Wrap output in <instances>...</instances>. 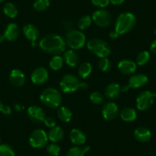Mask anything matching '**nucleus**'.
<instances>
[{
	"instance_id": "obj_10",
	"label": "nucleus",
	"mask_w": 156,
	"mask_h": 156,
	"mask_svg": "<svg viewBox=\"0 0 156 156\" xmlns=\"http://www.w3.org/2000/svg\"><path fill=\"white\" fill-rule=\"evenodd\" d=\"M119 106L113 102H108L103 104L102 108V115L106 120H113L119 115Z\"/></svg>"
},
{
	"instance_id": "obj_16",
	"label": "nucleus",
	"mask_w": 156,
	"mask_h": 156,
	"mask_svg": "<svg viewBox=\"0 0 156 156\" xmlns=\"http://www.w3.org/2000/svg\"><path fill=\"white\" fill-rule=\"evenodd\" d=\"M9 80L14 86L22 87L25 82V76L21 70L14 69L10 73Z\"/></svg>"
},
{
	"instance_id": "obj_39",
	"label": "nucleus",
	"mask_w": 156,
	"mask_h": 156,
	"mask_svg": "<svg viewBox=\"0 0 156 156\" xmlns=\"http://www.w3.org/2000/svg\"><path fill=\"white\" fill-rule=\"evenodd\" d=\"M124 2H125V0H109V2H111L114 5H122Z\"/></svg>"
},
{
	"instance_id": "obj_46",
	"label": "nucleus",
	"mask_w": 156,
	"mask_h": 156,
	"mask_svg": "<svg viewBox=\"0 0 156 156\" xmlns=\"http://www.w3.org/2000/svg\"><path fill=\"white\" fill-rule=\"evenodd\" d=\"M4 1H5V0H0V3H1V2H4Z\"/></svg>"
},
{
	"instance_id": "obj_43",
	"label": "nucleus",
	"mask_w": 156,
	"mask_h": 156,
	"mask_svg": "<svg viewBox=\"0 0 156 156\" xmlns=\"http://www.w3.org/2000/svg\"><path fill=\"white\" fill-rule=\"evenodd\" d=\"M15 108H16V110H22V107H21L20 106H19V105H16V106H15Z\"/></svg>"
},
{
	"instance_id": "obj_20",
	"label": "nucleus",
	"mask_w": 156,
	"mask_h": 156,
	"mask_svg": "<svg viewBox=\"0 0 156 156\" xmlns=\"http://www.w3.org/2000/svg\"><path fill=\"white\" fill-rule=\"evenodd\" d=\"M121 93V87L119 83H112L108 85L105 89V96L106 98L114 100L118 98Z\"/></svg>"
},
{
	"instance_id": "obj_14",
	"label": "nucleus",
	"mask_w": 156,
	"mask_h": 156,
	"mask_svg": "<svg viewBox=\"0 0 156 156\" xmlns=\"http://www.w3.org/2000/svg\"><path fill=\"white\" fill-rule=\"evenodd\" d=\"M136 64L131 60H122L118 64V69L122 73L125 75L133 74L136 70Z\"/></svg>"
},
{
	"instance_id": "obj_45",
	"label": "nucleus",
	"mask_w": 156,
	"mask_h": 156,
	"mask_svg": "<svg viewBox=\"0 0 156 156\" xmlns=\"http://www.w3.org/2000/svg\"><path fill=\"white\" fill-rule=\"evenodd\" d=\"M2 107H3V105H2V103H1V101H0V112H2Z\"/></svg>"
},
{
	"instance_id": "obj_13",
	"label": "nucleus",
	"mask_w": 156,
	"mask_h": 156,
	"mask_svg": "<svg viewBox=\"0 0 156 156\" xmlns=\"http://www.w3.org/2000/svg\"><path fill=\"white\" fill-rule=\"evenodd\" d=\"M23 33L25 37L28 40H30L32 42V45L34 46V42L37 41L40 36V31L38 28L32 24H27L24 26Z\"/></svg>"
},
{
	"instance_id": "obj_8",
	"label": "nucleus",
	"mask_w": 156,
	"mask_h": 156,
	"mask_svg": "<svg viewBox=\"0 0 156 156\" xmlns=\"http://www.w3.org/2000/svg\"><path fill=\"white\" fill-rule=\"evenodd\" d=\"M155 97L156 93H151L148 90L143 91L136 99V106L139 110H146L152 106Z\"/></svg>"
},
{
	"instance_id": "obj_41",
	"label": "nucleus",
	"mask_w": 156,
	"mask_h": 156,
	"mask_svg": "<svg viewBox=\"0 0 156 156\" xmlns=\"http://www.w3.org/2000/svg\"><path fill=\"white\" fill-rule=\"evenodd\" d=\"M150 50L151 51V52L154 54H156V40L152 41V43L150 45Z\"/></svg>"
},
{
	"instance_id": "obj_37",
	"label": "nucleus",
	"mask_w": 156,
	"mask_h": 156,
	"mask_svg": "<svg viewBox=\"0 0 156 156\" xmlns=\"http://www.w3.org/2000/svg\"><path fill=\"white\" fill-rule=\"evenodd\" d=\"M44 124H45L46 126L49 127V128H53L56 126V122H55V119L52 117H46L44 120Z\"/></svg>"
},
{
	"instance_id": "obj_38",
	"label": "nucleus",
	"mask_w": 156,
	"mask_h": 156,
	"mask_svg": "<svg viewBox=\"0 0 156 156\" xmlns=\"http://www.w3.org/2000/svg\"><path fill=\"white\" fill-rule=\"evenodd\" d=\"M2 112L4 113L5 115H10L12 113V110H11V108L9 106H3L2 109Z\"/></svg>"
},
{
	"instance_id": "obj_33",
	"label": "nucleus",
	"mask_w": 156,
	"mask_h": 156,
	"mask_svg": "<svg viewBox=\"0 0 156 156\" xmlns=\"http://www.w3.org/2000/svg\"><path fill=\"white\" fill-rule=\"evenodd\" d=\"M0 156H16L13 148L10 145H0Z\"/></svg>"
},
{
	"instance_id": "obj_40",
	"label": "nucleus",
	"mask_w": 156,
	"mask_h": 156,
	"mask_svg": "<svg viewBox=\"0 0 156 156\" xmlns=\"http://www.w3.org/2000/svg\"><path fill=\"white\" fill-rule=\"evenodd\" d=\"M119 34H118V33L116 32L115 31H111L110 33H109V37H110L111 39H112V40H114V39H116L117 37H119Z\"/></svg>"
},
{
	"instance_id": "obj_24",
	"label": "nucleus",
	"mask_w": 156,
	"mask_h": 156,
	"mask_svg": "<svg viewBox=\"0 0 156 156\" xmlns=\"http://www.w3.org/2000/svg\"><path fill=\"white\" fill-rule=\"evenodd\" d=\"M57 113L58 118L64 122H69L72 118V112L65 106H61V107L59 106Z\"/></svg>"
},
{
	"instance_id": "obj_2",
	"label": "nucleus",
	"mask_w": 156,
	"mask_h": 156,
	"mask_svg": "<svg viewBox=\"0 0 156 156\" xmlns=\"http://www.w3.org/2000/svg\"><path fill=\"white\" fill-rule=\"evenodd\" d=\"M136 23V16L131 12H122L117 17L115 23V31L118 34H124L129 32Z\"/></svg>"
},
{
	"instance_id": "obj_27",
	"label": "nucleus",
	"mask_w": 156,
	"mask_h": 156,
	"mask_svg": "<svg viewBox=\"0 0 156 156\" xmlns=\"http://www.w3.org/2000/svg\"><path fill=\"white\" fill-rule=\"evenodd\" d=\"M3 12L6 16L13 19L18 15L17 7L12 2H8L3 6Z\"/></svg>"
},
{
	"instance_id": "obj_25",
	"label": "nucleus",
	"mask_w": 156,
	"mask_h": 156,
	"mask_svg": "<svg viewBox=\"0 0 156 156\" xmlns=\"http://www.w3.org/2000/svg\"><path fill=\"white\" fill-rule=\"evenodd\" d=\"M92 72V65L88 62H84L81 64L78 68V75L80 78L88 77Z\"/></svg>"
},
{
	"instance_id": "obj_26",
	"label": "nucleus",
	"mask_w": 156,
	"mask_h": 156,
	"mask_svg": "<svg viewBox=\"0 0 156 156\" xmlns=\"http://www.w3.org/2000/svg\"><path fill=\"white\" fill-rule=\"evenodd\" d=\"M90 149V146H84L83 148L76 146L70 148L66 156H84V154Z\"/></svg>"
},
{
	"instance_id": "obj_44",
	"label": "nucleus",
	"mask_w": 156,
	"mask_h": 156,
	"mask_svg": "<svg viewBox=\"0 0 156 156\" xmlns=\"http://www.w3.org/2000/svg\"><path fill=\"white\" fill-rule=\"evenodd\" d=\"M4 39H5V37H4L3 35H0V42H2L4 41Z\"/></svg>"
},
{
	"instance_id": "obj_29",
	"label": "nucleus",
	"mask_w": 156,
	"mask_h": 156,
	"mask_svg": "<svg viewBox=\"0 0 156 156\" xmlns=\"http://www.w3.org/2000/svg\"><path fill=\"white\" fill-rule=\"evenodd\" d=\"M150 58H151V56H150L149 52L146 51H142L138 55L137 58H136V64H138L139 66L145 65L150 61Z\"/></svg>"
},
{
	"instance_id": "obj_35",
	"label": "nucleus",
	"mask_w": 156,
	"mask_h": 156,
	"mask_svg": "<svg viewBox=\"0 0 156 156\" xmlns=\"http://www.w3.org/2000/svg\"><path fill=\"white\" fill-rule=\"evenodd\" d=\"M47 151L50 155L51 156H58L61 152V147L56 143H52L48 145Z\"/></svg>"
},
{
	"instance_id": "obj_32",
	"label": "nucleus",
	"mask_w": 156,
	"mask_h": 156,
	"mask_svg": "<svg viewBox=\"0 0 156 156\" xmlns=\"http://www.w3.org/2000/svg\"><path fill=\"white\" fill-rule=\"evenodd\" d=\"M98 67L101 71L107 72L112 67V63L107 58H100L98 63Z\"/></svg>"
},
{
	"instance_id": "obj_5",
	"label": "nucleus",
	"mask_w": 156,
	"mask_h": 156,
	"mask_svg": "<svg viewBox=\"0 0 156 156\" xmlns=\"http://www.w3.org/2000/svg\"><path fill=\"white\" fill-rule=\"evenodd\" d=\"M87 48L100 58H107L111 53V48L106 41L99 38H93L87 42Z\"/></svg>"
},
{
	"instance_id": "obj_12",
	"label": "nucleus",
	"mask_w": 156,
	"mask_h": 156,
	"mask_svg": "<svg viewBox=\"0 0 156 156\" xmlns=\"http://www.w3.org/2000/svg\"><path fill=\"white\" fill-rule=\"evenodd\" d=\"M48 72L44 67H37L33 70L31 79L33 83L36 85L44 84L48 79Z\"/></svg>"
},
{
	"instance_id": "obj_36",
	"label": "nucleus",
	"mask_w": 156,
	"mask_h": 156,
	"mask_svg": "<svg viewBox=\"0 0 156 156\" xmlns=\"http://www.w3.org/2000/svg\"><path fill=\"white\" fill-rule=\"evenodd\" d=\"M93 5L98 8H105L109 3V0H91Z\"/></svg>"
},
{
	"instance_id": "obj_19",
	"label": "nucleus",
	"mask_w": 156,
	"mask_h": 156,
	"mask_svg": "<svg viewBox=\"0 0 156 156\" xmlns=\"http://www.w3.org/2000/svg\"><path fill=\"white\" fill-rule=\"evenodd\" d=\"M134 136L136 140L139 141V142H147L151 139V133L146 127L141 126L135 130Z\"/></svg>"
},
{
	"instance_id": "obj_15",
	"label": "nucleus",
	"mask_w": 156,
	"mask_h": 156,
	"mask_svg": "<svg viewBox=\"0 0 156 156\" xmlns=\"http://www.w3.org/2000/svg\"><path fill=\"white\" fill-rule=\"evenodd\" d=\"M147 82H148V77L146 75L139 73V74L133 75L129 79L128 86L129 87V88L137 89L146 84Z\"/></svg>"
},
{
	"instance_id": "obj_11",
	"label": "nucleus",
	"mask_w": 156,
	"mask_h": 156,
	"mask_svg": "<svg viewBox=\"0 0 156 156\" xmlns=\"http://www.w3.org/2000/svg\"><path fill=\"white\" fill-rule=\"evenodd\" d=\"M28 116L34 123H41L46 118L45 112L38 106H31L27 110Z\"/></svg>"
},
{
	"instance_id": "obj_31",
	"label": "nucleus",
	"mask_w": 156,
	"mask_h": 156,
	"mask_svg": "<svg viewBox=\"0 0 156 156\" xmlns=\"http://www.w3.org/2000/svg\"><path fill=\"white\" fill-rule=\"evenodd\" d=\"M92 23V19L89 16H82L79 21H78V27L80 30H87L89 28V27Z\"/></svg>"
},
{
	"instance_id": "obj_21",
	"label": "nucleus",
	"mask_w": 156,
	"mask_h": 156,
	"mask_svg": "<svg viewBox=\"0 0 156 156\" xmlns=\"http://www.w3.org/2000/svg\"><path fill=\"white\" fill-rule=\"evenodd\" d=\"M64 62L71 67H75L79 62V57L76 55V52L73 50H67L64 52Z\"/></svg>"
},
{
	"instance_id": "obj_30",
	"label": "nucleus",
	"mask_w": 156,
	"mask_h": 156,
	"mask_svg": "<svg viewBox=\"0 0 156 156\" xmlns=\"http://www.w3.org/2000/svg\"><path fill=\"white\" fill-rule=\"evenodd\" d=\"M50 5V0H35L33 7L38 12H43L47 9Z\"/></svg>"
},
{
	"instance_id": "obj_7",
	"label": "nucleus",
	"mask_w": 156,
	"mask_h": 156,
	"mask_svg": "<svg viewBox=\"0 0 156 156\" xmlns=\"http://www.w3.org/2000/svg\"><path fill=\"white\" fill-rule=\"evenodd\" d=\"M48 136L45 131L37 129L32 132L29 138V143L34 148H41L48 144Z\"/></svg>"
},
{
	"instance_id": "obj_6",
	"label": "nucleus",
	"mask_w": 156,
	"mask_h": 156,
	"mask_svg": "<svg viewBox=\"0 0 156 156\" xmlns=\"http://www.w3.org/2000/svg\"><path fill=\"white\" fill-rule=\"evenodd\" d=\"M66 43L72 50H79L84 46L86 43V37L82 31L71 30L67 33Z\"/></svg>"
},
{
	"instance_id": "obj_9",
	"label": "nucleus",
	"mask_w": 156,
	"mask_h": 156,
	"mask_svg": "<svg viewBox=\"0 0 156 156\" xmlns=\"http://www.w3.org/2000/svg\"><path fill=\"white\" fill-rule=\"evenodd\" d=\"M92 20L99 27L106 28L108 27L112 21L110 13L105 9H99L94 12L92 15Z\"/></svg>"
},
{
	"instance_id": "obj_34",
	"label": "nucleus",
	"mask_w": 156,
	"mask_h": 156,
	"mask_svg": "<svg viewBox=\"0 0 156 156\" xmlns=\"http://www.w3.org/2000/svg\"><path fill=\"white\" fill-rule=\"evenodd\" d=\"M90 100L94 104L100 105L102 104L104 101V97H103V94H100V92H93L92 94L90 95Z\"/></svg>"
},
{
	"instance_id": "obj_23",
	"label": "nucleus",
	"mask_w": 156,
	"mask_h": 156,
	"mask_svg": "<svg viewBox=\"0 0 156 156\" xmlns=\"http://www.w3.org/2000/svg\"><path fill=\"white\" fill-rule=\"evenodd\" d=\"M48 139H50L52 142L56 143L60 142L64 138V130L60 126H56L51 129L48 133Z\"/></svg>"
},
{
	"instance_id": "obj_28",
	"label": "nucleus",
	"mask_w": 156,
	"mask_h": 156,
	"mask_svg": "<svg viewBox=\"0 0 156 156\" xmlns=\"http://www.w3.org/2000/svg\"><path fill=\"white\" fill-rule=\"evenodd\" d=\"M64 64V59L60 55H55L51 59L49 65L53 70H58L63 67Z\"/></svg>"
},
{
	"instance_id": "obj_4",
	"label": "nucleus",
	"mask_w": 156,
	"mask_h": 156,
	"mask_svg": "<svg viewBox=\"0 0 156 156\" xmlns=\"http://www.w3.org/2000/svg\"><path fill=\"white\" fill-rule=\"evenodd\" d=\"M40 100L49 108H58L62 102V97L58 90L49 87L43 90L40 95Z\"/></svg>"
},
{
	"instance_id": "obj_48",
	"label": "nucleus",
	"mask_w": 156,
	"mask_h": 156,
	"mask_svg": "<svg viewBox=\"0 0 156 156\" xmlns=\"http://www.w3.org/2000/svg\"><path fill=\"white\" fill-rule=\"evenodd\" d=\"M0 145H1V139H0Z\"/></svg>"
},
{
	"instance_id": "obj_3",
	"label": "nucleus",
	"mask_w": 156,
	"mask_h": 156,
	"mask_svg": "<svg viewBox=\"0 0 156 156\" xmlns=\"http://www.w3.org/2000/svg\"><path fill=\"white\" fill-rule=\"evenodd\" d=\"M60 87L64 93L76 92L79 89H87V83L80 81L76 76L72 74H67L64 76L60 81Z\"/></svg>"
},
{
	"instance_id": "obj_1",
	"label": "nucleus",
	"mask_w": 156,
	"mask_h": 156,
	"mask_svg": "<svg viewBox=\"0 0 156 156\" xmlns=\"http://www.w3.org/2000/svg\"><path fill=\"white\" fill-rule=\"evenodd\" d=\"M39 47L44 52L55 55H59L65 51L66 43L60 35L51 34L41 38L39 42Z\"/></svg>"
},
{
	"instance_id": "obj_42",
	"label": "nucleus",
	"mask_w": 156,
	"mask_h": 156,
	"mask_svg": "<svg viewBox=\"0 0 156 156\" xmlns=\"http://www.w3.org/2000/svg\"><path fill=\"white\" fill-rule=\"evenodd\" d=\"M129 87L128 85H124V86H122L121 87V91H122V92H126V91L129 90Z\"/></svg>"
},
{
	"instance_id": "obj_47",
	"label": "nucleus",
	"mask_w": 156,
	"mask_h": 156,
	"mask_svg": "<svg viewBox=\"0 0 156 156\" xmlns=\"http://www.w3.org/2000/svg\"><path fill=\"white\" fill-rule=\"evenodd\" d=\"M154 34H155V35H156V28H155V29H154Z\"/></svg>"
},
{
	"instance_id": "obj_17",
	"label": "nucleus",
	"mask_w": 156,
	"mask_h": 156,
	"mask_svg": "<svg viewBox=\"0 0 156 156\" xmlns=\"http://www.w3.org/2000/svg\"><path fill=\"white\" fill-rule=\"evenodd\" d=\"M70 139L75 145H82L86 142L87 137L81 130L78 129H73L70 132Z\"/></svg>"
},
{
	"instance_id": "obj_22",
	"label": "nucleus",
	"mask_w": 156,
	"mask_h": 156,
	"mask_svg": "<svg viewBox=\"0 0 156 156\" xmlns=\"http://www.w3.org/2000/svg\"><path fill=\"white\" fill-rule=\"evenodd\" d=\"M121 119L123 121L127 122H133L136 119L137 117V112L135 110V109L131 107L124 108L120 112Z\"/></svg>"
},
{
	"instance_id": "obj_18",
	"label": "nucleus",
	"mask_w": 156,
	"mask_h": 156,
	"mask_svg": "<svg viewBox=\"0 0 156 156\" xmlns=\"http://www.w3.org/2000/svg\"><path fill=\"white\" fill-rule=\"evenodd\" d=\"M19 35V28L16 24L10 23L7 25L4 32V37L9 41H13L18 38Z\"/></svg>"
}]
</instances>
